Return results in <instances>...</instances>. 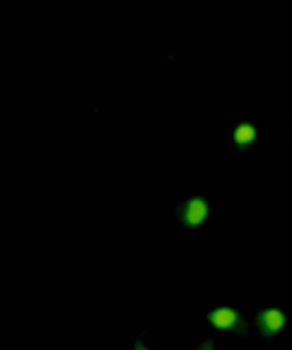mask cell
<instances>
[{"mask_svg": "<svg viewBox=\"0 0 292 350\" xmlns=\"http://www.w3.org/2000/svg\"><path fill=\"white\" fill-rule=\"evenodd\" d=\"M291 143H292V126H291Z\"/></svg>", "mask_w": 292, "mask_h": 350, "instance_id": "cell-7", "label": "cell"}, {"mask_svg": "<svg viewBox=\"0 0 292 350\" xmlns=\"http://www.w3.org/2000/svg\"><path fill=\"white\" fill-rule=\"evenodd\" d=\"M131 349L132 350H159L157 349L155 347H152V345H148V344H146L143 340H142V337H135L133 340H132V345H131Z\"/></svg>", "mask_w": 292, "mask_h": 350, "instance_id": "cell-5", "label": "cell"}, {"mask_svg": "<svg viewBox=\"0 0 292 350\" xmlns=\"http://www.w3.org/2000/svg\"><path fill=\"white\" fill-rule=\"evenodd\" d=\"M208 327L218 332L235 336H248L250 327L245 312L239 306L215 305L208 310Z\"/></svg>", "mask_w": 292, "mask_h": 350, "instance_id": "cell-2", "label": "cell"}, {"mask_svg": "<svg viewBox=\"0 0 292 350\" xmlns=\"http://www.w3.org/2000/svg\"><path fill=\"white\" fill-rule=\"evenodd\" d=\"M291 348H292V344H291Z\"/></svg>", "mask_w": 292, "mask_h": 350, "instance_id": "cell-8", "label": "cell"}, {"mask_svg": "<svg viewBox=\"0 0 292 350\" xmlns=\"http://www.w3.org/2000/svg\"><path fill=\"white\" fill-rule=\"evenodd\" d=\"M258 124L250 119L232 122L226 130V144L230 150L247 152L257 147Z\"/></svg>", "mask_w": 292, "mask_h": 350, "instance_id": "cell-4", "label": "cell"}, {"mask_svg": "<svg viewBox=\"0 0 292 350\" xmlns=\"http://www.w3.org/2000/svg\"><path fill=\"white\" fill-rule=\"evenodd\" d=\"M214 206L209 196L185 197L175 208L174 225L185 232H200L213 221Z\"/></svg>", "mask_w": 292, "mask_h": 350, "instance_id": "cell-1", "label": "cell"}, {"mask_svg": "<svg viewBox=\"0 0 292 350\" xmlns=\"http://www.w3.org/2000/svg\"><path fill=\"white\" fill-rule=\"evenodd\" d=\"M287 310L280 305H268L258 308L252 318L253 327L257 333L268 340H275L282 336L287 326Z\"/></svg>", "mask_w": 292, "mask_h": 350, "instance_id": "cell-3", "label": "cell"}, {"mask_svg": "<svg viewBox=\"0 0 292 350\" xmlns=\"http://www.w3.org/2000/svg\"><path fill=\"white\" fill-rule=\"evenodd\" d=\"M193 350H215V348L210 342H202L201 345L196 347Z\"/></svg>", "mask_w": 292, "mask_h": 350, "instance_id": "cell-6", "label": "cell"}]
</instances>
